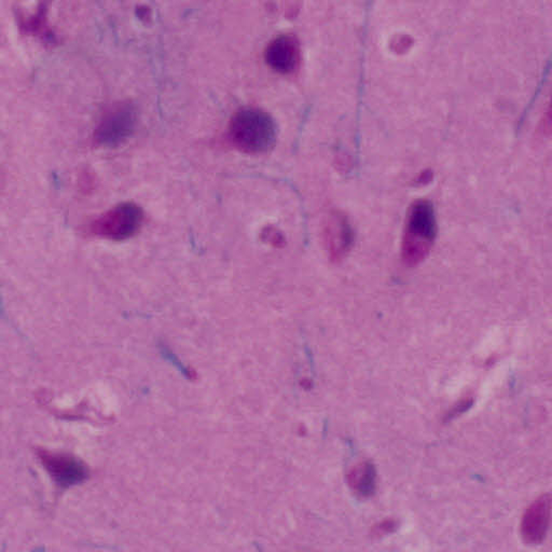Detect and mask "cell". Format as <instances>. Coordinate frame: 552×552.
Here are the masks:
<instances>
[{
    "label": "cell",
    "mask_w": 552,
    "mask_h": 552,
    "mask_svg": "<svg viewBox=\"0 0 552 552\" xmlns=\"http://www.w3.org/2000/svg\"><path fill=\"white\" fill-rule=\"evenodd\" d=\"M229 138L244 153H266L275 146L276 125L270 115L264 110L242 108L230 121Z\"/></svg>",
    "instance_id": "6da1fadb"
},
{
    "label": "cell",
    "mask_w": 552,
    "mask_h": 552,
    "mask_svg": "<svg viewBox=\"0 0 552 552\" xmlns=\"http://www.w3.org/2000/svg\"><path fill=\"white\" fill-rule=\"evenodd\" d=\"M347 485L359 498H370L376 491V469L369 461L360 462L350 469L346 476Z\"/></svg>",
    "instance_id": "9c48e42d"
},
{
    "label": "cell",
    "mask_w": 552,
    "mask_h": 552,
    "mask_svg": "<svg viewBox=\"0 0 552 552\" xmlns=\"http://www.w3.org/2000/svg\"><path fill=\"white\" fill-rule=\"evenodd\" d=\"M136 110L130 103L113 105L103 115L95 131V139L102 146H117L135 132Z\"/></svg>",
    "instance_id": "277c9868"
},
{
    "label": "cell",
    "mask_w": 552,
    "mask_h": 552,
    "mask_svg": "<svg viewBox=\"0 0 552 552\" xmlns=\"http://www.w3.org/2000/svg\"><path fill=\"white\" fill-rule=\"evenodd\" d=\"M547 121H548V125H549L550 127H552V101H551L550 107H549V110H548V119H547Z\"/></svg>",
    "instance_id": "8fae6325"
},
{
    "label": "cell",
    "mask_w": 552,
    "mask_h": 552,
    "mask_svg": "<svg viewBox=\"0 0 552 552\" xmlns=\"http://www.w3.org/2000/svg\"><path fill=\"white\" fill-rule=\"evenodd\" d=\"M38 457L51 477L61 486L77 485L88 475L85 464L72 456L43 450Z\"/></svg>",
    "instance_id": "8992f818"
},
{
    "label": "cell",
    "mask_w": 552,
    "mask_h": 552,
    "mask_svg": "<svg viewBox=\"0 0 552 552\" xmlns=\"http://www.w3.org/2000/svg\"><path fill=\"white\" fill-rule=\"evenodd\" d=\"M437 232L434 207L427 201L411 206L406 219L402 256L405 265L416 266L427 257Z\"/></svg>",
    "instance_id": "7a4b0ae2"
},
{
    "label": "cell",
    "mask_w": 552,
    "mask_h": 552,
    "mask_svg": "<svg viewBox=\"0 0 552 552\" xmlns=\"http://www.w3.org/2000/svg\"><path fill=\"white\" fill-rule=\"evenodd\" d=\"M266 61L273 71L277 73L295 72L299 63L297 40L286 35L276 38L266 50Z\"/></svg>",
    "instance_id": "52a82bcc"
},
{
    "label": "cell",
    "mask_w": 552,
    "mask_h": 552,
    "mask_svg": "<svg viewBox=\"0 0 552 552\" xmlns=\"http://www.w3.org/2000/svg\"><path fill=\"white\" fill-rule=\"evenodd\" d=\"M143 223V208L135 202H122L93 220L89 232L102 239L124 241L135 236Z\"/></svg>",
    "instance_id": "3957f363"
},
{
    "label": "cell",
    "mask_w": 552,
    "mask_h": 552,
    "mask_svg": "<svg viewBox=\"0 0 552 552\" xmlns=\"http://www.w3.org/2000/svg\"><path fill=\"white\" fill-rule=\"evenodd\" d=\"M552 522V496L546 493L523 511L520 536L527 545L538 546L547 537Z\"/></svg>",
    "instance_id": "5b68a950"
},
{
    "label": "cell",
    "mask_w": 552,
    "mask_h": 552,
    "mask_svg": "<svg viewBox=\"0 0 552 552\" xmlns=\"http://www.w3.org/2000/svg\"><path fill=\"white\" fill-rule=\"evenodd\" d=\"M326 242L331 261L339 263L346 257L353 244V232L346 220H333L326 231Z\"/></svg>",
    "instance_id": "ba28073f"
},
{
    "label": "cell",
    "mask_w": 552,
    "mask_h": 552,
    "mask_svg": "<svg viewBox=\"0 0 552 552\" xmlns=\"http://www.w3.org/2000/svg\"><path fill=\"white\" fill-rule=\"evenodd\" d=\"M398 528V522L395 519H386L380 522L376 523V525L371 527L370 534L376 538H380L383 537L389 536V534H393L396 532Z\"/></svg>",
    "instance_id": "30bf717a"
}]
</instances>
